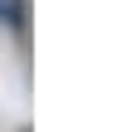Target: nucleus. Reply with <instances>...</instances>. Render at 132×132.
<instances>
[{"label":"nucleus","instance_id":"nucleus-1","mask_svg":"<svg viewBox=\"0 0 132 132\" xmlns=\"http://www.w3.org/2000/svg\"><path fill=\"white\" fill-rule=\"evenodd\" d=\"M0 20H5L10 29H24V20H29V5H24V0H0Z\"/></svg>","mask_w":132,"mask_h":132}]
</instances>
